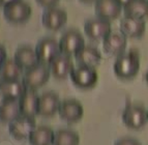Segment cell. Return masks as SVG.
Segmentation results:
<instances>
[{"label": "cell", "instance_id": "cell-31", "mask_svg": "<svg viewBox=\"0 0 148 145\" xmlns=\"http://www.w3.org/2000/svg\"><path fill=\"white\" fill-rule=\"evenodd\" d=\"M80 1H82V2H84V3H95L96 1H99V0H80Z\"/></svg>", "mask_w": 148, "mask_h": 145}, {"label": "cell", "instance_id": "cell-26", "mask_svg": "<svg viewBox=\"0 0 148 145\" xmlns=\"http://www.w3.org/2000/svg\"><path fill=\"white\" fill-rule=\"evenodd\" d=\"M114 145H142V144L137 139H135V138L124 137V138H121V139H118Z\"/></svg>", "mask_w": 148, "mask_h": 145}, {"label": "cell", "instance_id": "cell-12", "mask_svg": "<svg viewBox=\"0 0 148 145\" xmlns=\"http://www.w3.org/2000/svg\"><path fill=\"white\" fill-rule=\"evenodd\" d=\"M127 46L126 36L122 32L111 31L103 39V48L105 52L112 56L123 54Z\"/></svg>", "mask_w": 148, "mask_h": 145}, {"label": "cell", "instance_id": "cell-29", "mask_svg": "<svg viewBox=\"0 0 148 145\" xmlns=\"http://www.w3.org/2000/svg\"><path fill=\"white\" fill-rule=\"evenodd\" d=\"M16 1H19V0H0V8H4L5 6H8V5L12 4Z\"/></svg>", "mask_w": 148, "mask_h": 145}, {"label": "cell", "instance_id": "cell-22", "mask_svg": "<svg viewBox=\"0 0 148 145\" xmlns=\"http://www.w3.org/2000/svg\"><path fill=\"white\" fill-rule=\"evenodd\" d=\"M21 115L19 100H1L0 103V121L10 123Z\"/></svg>", "mask_w": 148, "mask_h": 145}, {"label": "cell", "instance_id": "cell-8", "mask_svg": "<svg viewBox=\"0 0 148 145\" xmlns=\"http://www.w3.org/2000/svg\"><path fill=\"white\" fill-rule=\"evenodd\" d=\"M59 45L61 53L69 56H75V54L85 46V39L80 31L76 29H69L61 35Z\"/></svg>", "mask_w": 148, "mask_h": 145}, {"label": "cell", "instance_id": "cell-15", "mask_svg": "<svg viewBox=\"0 0 148 145\" xmlns=\"http://www.w3.org/2000/svg\"><path fill=\"white\" fill-rule=\"evenodd\" d=\"M123 8L115 0H99L94 3V12L96 17L112 21L120 17Z\"/></svg>", "mask_w": 148, "mask_h": 145}, {"label": "cell", "instance_id": "cell-24", "mask_svg": "<svg viewBox=\"0 0 148 145\" xmlns=\"http://www.w3.org/2000/svg\"><path fill=\"white\" fill-rule=\"evenodd\" d=\"M24 75V69L15 61L14 58H8L0 67L1 80H20Z\"/></svg>", "mask_w": 148, "mask_h": 145}, {"label": "cell", "instance_id": "cell-27", "mask_svg": "<svg viewBox=\"0 0 148 145\" xmlns=\"http://www.w3.org/2000/svg\"><path fill=\"white\" fill-rule=\"evenodd\" d=\"M36 2L45 8H49L56 6V4L59 2V0H36Z\"/></svg>", "mask_w": 148, "mask_h": 145}, {"label": "cell", "instance_id": "cell-25", "mask_svg": "<svg viewBox=\"0 0 148 145\" xmlns=\"http://www.w3.org/2000/svg\"><path fill=\"white\" fill-rule=\"evenodd\" d=\"M53 145H80V136L71 129H60L55 132Z\"/></svg>", "mask_w": 148, "mask_h": 145}, {"label": "cell", "instance_id": "cell-6", "mask_svg": "<svg viewBox=\"0 0 148 145\" xmlns=\"http://www.w3.org/2000/svg\"><path fill=\"white\" fill-rule=\"evenodd\" d=\"M8 126L10 135L16 140L22 141L28 139L30 133L36 126V121L33 117L19 115L12 121H10Z\"/></svg>", "mask_w": 148, "mask_h": 145}, {"label": "cell", "instance_id": "cell-7", "mask_svg": "<svg viewBox=\"0 0 148 145\" xmlns=\"http://www.w3.org/2000/svg\"><path fill=\"white\" fill-rule=\"evenodd\" d=\"M122 120L126 126L134 130L143 128L148 121V110L142 105H130L122 113Z\"/></svg>", "mask_w": 148, "mask_h": 145}, {"label": "cell", "instance_id": "cell-4", "mask_svg": "<svg viewBox=\"0 0 148 145\" xmlns=\"http://www.w3.org/2000/svg\"><path fill=\"white\" fill-rule=\"evenodd\" d=\"M34 49L38 57V60H40V63L47 64V65H50V63L58 55L61 54L59 41L50 36L40 39L36 44Z\"/></svg>", "mask_w": 148, "mask_h": 145}, {"label": "cell", "instance_id": "cell-5", "mask_svg": "<svg viewBox=\"0 0 148 145\" xmlns=\"http://www.w3.org/2000/svg\"><path fill=\"white\" fill-rule=\"evenodd\" d=\"M32 15L31 6L23 0H19L3 8V17L12 24H23Z\"/></svg>", "mask_w": 148, "mask_h": 145}, {"label": "cell", "instance_id": "cell-17", "mask_svg": "<svg viewBox=\"0 0 148 145\" xmlns=\"http://www.w3.org/2000/svg\"><path fill=\"white\" fill-rule=\"evenodd\" d=\"M21 115L33 117L38 116V107H40V96L34 90H26L25 93L19 98Z\"/></svg>", "mask_w": 148, "mask_h": 145}, {"label": "cell", "instance_id": "cell-3", "mask_svg": "<svg viewBox=\"0 0 148 145\" xmlns=\"http://www.w3.org/2000/svg\"><path fill=\"white\" fill-rule=\"evenodd\" d=\"M71 80L75 86L81 89H89L95 86L99 80L96 69L93 67L78 64L71 73Z\"/></svg>", "mask_w": 148, "mask_h": 145}, {"label": "cell", "instance_id": "cell-1", "mask_svg": "<svg viewBox=\"0 0 148 145\" xmlns=\"http://www.w3.org/2000/svg\"><path fill=\"white\" fill-rule=\"evenodd\" d=\"M113 69L115 75L119 78L123 80L133 79L137 76L140 69L139 56L134 52L119 55L114 62Z\"/></svg>", "mask_w": 148, "mask_h": 145}, {"label": "cell", "instance_id": "cell-11", "mask_svg": "<svg viewBox=\"0 0 148 145\" xmlns=\"http://www.w3.org/2000/svg\"><path fill=\"white\" fill-rule=\"evenodd\" d=\"M58 114L61 119L67 122H77L84 115V108L79 101L75 98H67L61 101Z\"/></svg>", "mask_w": 148, "mask_h": 145}, {"label": "cell", "instance_id": "cell-28", "mask_svg": "<svg viewBox=\"0 0 148 145\" xmlns=\"http://www.w3.org/2000/svg\"><path fill=\"white\" fill-rule=\"evenodd\" d=\"M8 59V53H6V50L3 47L2 45H0V67L1 64Z\"/></svg>", "mask_w": 148, "mask_h": 145}, {"label": "cell", "instance_id": "cell-2", "mask_svg": "<svg viewBox=\"0 0 148 145\" xmlns=\"http://www.w3.org/2000/svg\"><path fill=\"white\" fill-rule=\"evenodd\" d=\"M51 77L50 67L47 64L38 63L35 67L24 71L22 81L28 90L36 91L49 81Z\"/></svg>", "mask_w": 148, "mask_h": 145}, {"label": "cell", "instance_id": "cell-21", "mask_svg": "<svg viewBox=\"0 0 148 145\" xmlns=\"http://www.w3.org/2000/svg\"><path fill=\"white\" fill-rule=\"evenodd\" d=\"M75 58L78 64L95 67L101 61V53L95 47L85 45L78 53L75 54Z\"/></svg>", "mask_w": 148, "mask_h": 145}, {"label": "cell", "instance_id": "cell-23", "mask_svg": "<svg viewBox=\"0 0 148 145\" xmlns=\"http://www.w3.org/2000/svg\"><path fill=\"white\" fill-rule=\"evenodd\" d=\"M123 12L126 17L140 20L148 19V0H132L123 6Z\"/></svg>", "mask_w": 148, "mask_h": 145}, {"label": "cell", "instance_id": "cell-32", "mask_svg": "<svg viewBox=\"0 0 148 145\" xmlns=\"http://www.w3.org/2000/svg\"><path fill=\"white\" fill-rule=\"evenodd\" d=\"M145 79H146V82H147V84H148V71H146V75H145Z\"/></svg>", "mask_w": 148, "mask_h": 145}, {"label": "cell", "instance_id": "cell-9", "mask_svg": "<svg viewBox=\"0 0 148 145\" xmlns=\"http://www.w3.org/2000/svg\"><path fill=\"white\" fill-rule=\"evenodd\" d=\"M67 22V12L62 8L53 6L45 8L42 16V23L47 29L57 31L61 29Z\"/></svg>", "mask_w": 148, "mask_h": 145}, {"label": "cell", "instance_id": "cell-10", "mask_svg": "<svg viewBox=\"0 0 148 145\" xmlns=\"http://www.w3.org/2000/svg\"><path fill=\"white\" fill-rule=\"evenodd\" d=\"M84 31L90 39L99 41L104 39L112 31L110 21L95 17L87 20L84 24Z\"/></svg>", "mask_w": 148, "mask_h": 145}, {"label": "cell", "instance_id": "cell-20", "mask_svg": "<svg viewBox=\"0 0 148 145\" xmlns=\"http://www.w3.org/2000/svg\"><path fill=\"white\" fill-rule=\"evenodd\" d=\"M55 132L48 126H36L30 133L28 142L30 145H53Z\"/></svg>", "mask_w": 148, "mask_h": 145}, {"label": "cell", "instance_id": "cell-14", "mask_svg": "<svg viewBox=\"0 0 148 145\" xmlns=\"http://www.w3.org/2000/svg\"><path fill=\"white\" fill-rule=\"evenodd\" d=\"M50 71L51 75L55 79L58 80H63L71 76V73L74 69V61H73L72 56L66 54H59L56 58L50 63Z\"/></svg>", "mask_w": 148, "mask_h": 145}, {"label": "cell", "instance_id": "cell-19", "mask_svg": "<svg viewBox=\"0 0 148 145\" xmlns=\"http://www.w3.org/2000/svg\"><path fill=\"white\" fill-rule=\"evenodd\" d=\"M14 59L24 71L31 69L40 63L35 49L30 46H22L18 48L14 55Z\"/></svg>", "mask_w": 148, "mask_h": 145}, {"label": "cell", "instance_id": "cell-30", "mask_svg": "<svg viewBox=\"0 0 148 145\" xmlns=\"http://www.w3.org/2000/svg\"><path fill=\"white\" fill-rule=\"evenodd\" d=\"M115 1H116V2L118 3V4H120L121 6H122V8H123V6H125V5L127 4V3L131 2L132 0H115Z\"/></svg>", "mask_w": 148, "mask_h": 145}, {"label": "cell", "instance_id": "cell-13", "mask_svg": "<svg viewBox=\"0 0 148 145\" xmlns=\"http://www.w3.org/2000/svg\"><path fill=\"white\" fill-rule=\"evenodd\" d=\"M61 100L59 96L54 91H46L40 96V107L38 116L42 117H52L58 113Z\"/></svg>", "mask_w": 148, "mask_h": 145}, {"label": "cell", "instance_id": "cell-16", "mask_svg": "<svg viewBox=\"0 0 148 145\" xmlns=\"http://www.w3.org/2000/svg\"><path fill=\"white\" fill-rule=\"evenodd\" d=\"M27 90L22 80H1L0 79V98L19 100Z\"/></svg>", "mask_w": 148, "mask_h": 145}, {"label": "cell", "instance_id": "cell-18", "mask_svg": "<svg viewBox=\"0 0 148 145\" xmlns=\"http://www.w3.org/2000/svg\"><path fill=\"white\" fill-rule=\"evenodd\" d=\"M146 30L145 20L132 17H123L120 21V32L130 38H139L143 36Z\"/></svg>", "mask_w": 148, "mask_h": 145}]
</instances>
